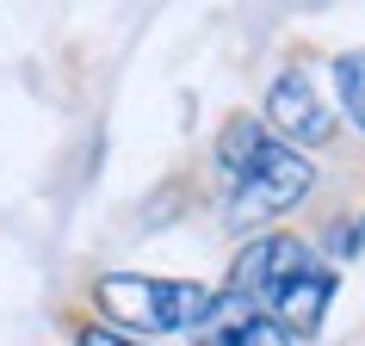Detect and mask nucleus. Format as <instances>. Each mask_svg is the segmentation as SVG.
<instances>
[{
  "label": "nucleus",
  "instance_id": "nucleus-1",
  "mask_svg": "<svg viewBox=\"0 0 365 346\" xmlns=\"http://www.w3.org/2000/svg\"><path fill=\"white\" fill-rule=\"evenodd\" d=\"M230 297H242V303H254L260 315H272L285 334H316L322 315H328V303H334V272H328L297 235H267V241L242 248Z\"/></svg>",
  "mask_w": 365,
  "mask_h": 346
},
{
  "label": "nucleus",
  "instance_id": "nucleus-3",
  "mask_svg": "<svg viewBox=\"0 0 365 346\" xmlns=\"http://www.w3.org/2000/svg\"><path fill=\"white\" fill-rule=\"evenodd\" d=\"M99 309L112 334H180V327H205L217 290L192 278H143V272H106L93 285Z\"/></svg>",
  "mask_w": 365,
  "mask_h": 346
},
{
  "label": "nucleus",
  "instance_id": "nucleus-7",
  "mask_svg": "<svg viewBox=\"0 0 365 346\" xmlns=\"http://www.w3.org/2000/svg\"><path fill=\"white\" fill-rule=\"evenodd\" d=\"M81 346H143L130 334H112V327H81Z\"/></svg>",
  "mask_w": 365,
  "mask_h": 346
},
{
  "label": "nucleus",
  "instance_id": "nucleus-4",
  "mask_svg": "<svg viewBox=\"0 0 365 346\" xmlns=\"http://www.w3.org/2000/svg\"><path fill=\"white\" fill-rule=\"evenodd\" d=\"M267 124H272V142L285 149H309V142H328L334 136V112L322 105V93L309 87V75H279L267 93Z\"/></svg>",
  "mask_w": 365,
  "mask_h": 346
},
{
  "label": "nucleus",
  "instance_id": "nucleus-6",
  "mask_svg": "<svg viewBox=\"0 0 365 346\" xmlns=\"http://www.w3.org/2000/svg\"><path fill=\"white\" fill-rule=\"evenodd\" d=\"M334 87H341V105H346V117L365 130V50H353V56H341L334 62Z\"/></svg>",
  "mask_w": 365,
  "mask_h": 346
},
{
  "label": "nucleus",
  "instance_id": "nucleus-8",
  "mask_svg": "<svg viewBox=\"0 0 365 346\" xmlns=\"http://www.w3.org/2000/svg\"><path fill=\"white\" fill-rule=\"evenodd\" d=\"M359 241H365V216H359V229H353V235H346V248H359Z\"/></svg>",
  "mask_w": 365,
  "mask_h": 346
},
{
  "label": "nucleus",
  "instance_id": "nucleus-2",
  "mask_svg": "<svg viewBox=\"0 0 365 346\" xmlns=\"http://www.w3.org/2000/svg\"><path fill=\"white\" fill-rule=\"evenodd\" d=\"M217 167L230 173V223L235 229H254V223L285 216L309 192V179H316L304 154L285 149V142H272V130L260 117H230L223 124Z\"/></svg>",
  "mask_w": 365,
  "mask_h": 346
},
{
  "label": "nucleus",
  "instance_id": "nucleus-5",
  "mask_svg": "<svg viewBox=\"0 0 365 346\" xmlns=\"http://www.w3.org/2000/svg\"><path fill=\"white\" fill-rule=\"evenodd\" d=\"M205 340L211 346H291V334L242 297H217L211 315H205Z\"/></svg>",
  "mask_w": 365,
  "mask_h": 346
}]
</instances>
